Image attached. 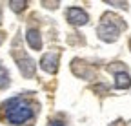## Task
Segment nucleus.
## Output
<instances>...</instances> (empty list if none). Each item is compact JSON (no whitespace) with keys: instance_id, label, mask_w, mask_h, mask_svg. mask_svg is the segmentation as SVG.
I'll return each instance as SVG.
<instances>
[{"instance_id":"20e7f679","label":"nucleus","mask_w":131,"mask_h":126,"mask_svg":"<svg viewBox=\"0 0 131 126\" xmlns=\"http://www.w3.org/2000/svg\"><path fill=\"white\" fill-rule=\"evenodd\" d=\"M40 66L47 73H57L58 68V53H46L40 60Z\"/></svg>"},{"instance_id":"7ed1b4c3","label":"nucleus","mask_w":131,"mask_h":126,"mask_svg":"<svg viewBox=\"0 0 131 126\" xmlns=\"http://www.w3.org/2000/svg\"><path fill=\"white\" fill-rule=\"evenodd\" d=\"M68 20H69L71 24H75V26H84V24H88L89 17H88V13H86L84 9L71 7V9H68Z\"/></svg>"},{"instance_id":"f257e3e1","label":"nucleus","mask_w":131,"mask_h":126,"mask_svg":"<svg viewBox=\"0 0 131 126\" xmlns=\"http://www.w3.org/2000/svg\"><path fill=\"white\" fill-rule=\"evenodd\" d=\"M4 117L11 124H24L33 119V108L22 97H13L4 104Z\"/></svg>"},{"instance_id":"f03ea898","label":"nucleus","mask_w":131,"mask_h":126,"mask_svg":"<svg viewBox=\"0 0 131 126\" xmlns=\"http://www.w3.org/2000/svg\"><path fill=\"white\" fill-rule=\"evenodd\" d=\"M126 27V24L122 22V18L115 17V15H104L102 17V22L98 26V37L106 42H113L118 38V33Z\"/></svg>"},{"instance_id":"39448f33","label":"nucleus","mask_w":131,"mask_h":126,"mask_svg":"<svg viewBox=\"0 0 131 126\" xmlns=\"http://www.w3.org/2000/svg\"><path fill=\"white\" fill-rule=\"evenodd\" d=\"M26 38H27V44L31 46L33 50H40V48H42L40 35H38V31H37L35 27H29V29H27V35H26Z\"/></svg>"},{"instance_id":"423d86ee","label":"nucleus","mask_w":131,"mask_h":126,"mask_svg":"<svg viewBox=\"0 0 131 126\" xmlns=\"http://www.w3.org/2000/svg\"><path fill=\"white\" fill-rule=\"evenodd\" d=\"M115 86H117L118 90H127L131 86V77L127 71H118L117 75H115Z\"/></svg>"},{"instance_id":"6e6552de","label":"nucleus","mask_w":131,"mask_h":126,"mask_svg":"<svg viewBox=\"0 0 131 126\" xmlns=\"http://www.w3.org/2000/svg\"><path fill=\"white\" fill-rule=\"evenodd\" d=\"M9 84V75H7V70L4 66H0V88H6Z\"/></svg>"},{"instance_id":"1a4fd4ad","label":"nucleus","mask_w":131,"mask_h":126,"mask_svg":"<svg viewBox=\"0 0 131 126\" xmlns=\"http://www.w3.org/2000/svg\"><path fill=\"white\" fill-rule=\"evenodd\" d=\"M9 6L13 11H22V9H26L27 2H24V0H20V2H9Z\"/></svg>"},{"instance_id":"0eeeda50","label":"nucleus","mask_w":131,"mask_h":126,"mask_svg":"<svg viewBox=\"0 0 131 126\" xmlns=\"http://www.w3.org/2000/svg\"><path fill=\"white\" fill-rule=\"evenodd\" d=\"M20 70H22V73L26 75V77H31L33 73H35V66H33V60L31 59H27V57H24V59H20Z\"/></svg>"},{"instance_id":"9d476101","label":"nucleus","mask_w":131,"mask_h":126,"mask_svg":"<svg viewBox=\"0 0 131 126\" xmlns=\"http://www.w3.org/2000/svg\"><path fill=\"white\" fill-rule=\"evenodd\" d=\"M49 126H64V124H60V122H51Z\"/></svg>"}]
</instances>
